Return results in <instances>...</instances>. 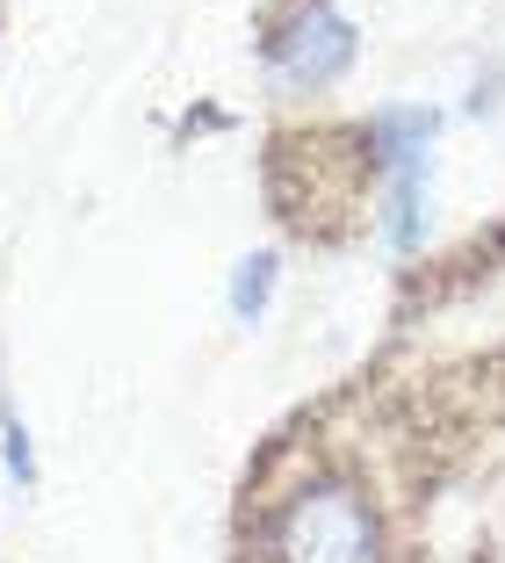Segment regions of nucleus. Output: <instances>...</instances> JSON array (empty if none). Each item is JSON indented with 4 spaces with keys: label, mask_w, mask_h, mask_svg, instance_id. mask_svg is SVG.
Segmentation results:
<instances>
[{
    "label": "nucleus",
    "mask_w": 505,
    "mask_h": 563,
    "mask_svg": "<svg viewBox=\"0 0 505 563\" xmlns=\"http://www.w3.org/2000/svg\"><path fill=\"white\" fill-rule=\"evenodd\" d=\"M0 463H8V477H15L22 492L36 484V448H30V427H22V419L8 412V405H0Z\"/></svg>",
    "instance_id": "obj_6"
},
{
    "label": "nucleus",
    "mask_w": 505,
    "mask_h": 563,
    "mask_svg": "<svg viewBox=\"0 0 505 563\" xmlns=\"http://www.w3.org/2000/svg\"><path fill=\"white\" fill-rule=\"evenodd\" d=\"M253 563H391L383 556V520L354 477L289 484L282 498H261L253 520Z\"/></svg>",
    "instance_id": "obj_1"
},
{
    "label": "nucleus",
    "mask_w": 505,
    "mask_h": 563,
    "mask_svg": "<svg viewBox=\"0 0 505 563\" xmlns=\"http://www.w3.org/2000/svg\"><path fill=\"white\" fill-rule=\"evenodd\" d=\"M426 166L433 159H411L391 174V196H383V239H391V253H411L426 239Z\"/></svg>",
    "instance_id": "obj_4"
},
{
    "label": "nucleus",
    "mask_w": 505,
    "mask_h": 563,
    "mask_svg": "<svg viewBox=\"0 0 505 563\" xmlns=\"http://www.w3.org/2000/svg\"><path fill=\"white\" fill-rule=\"evenodd\" d=\"M261 58H267V73H275L282 87L318 95V87H332L347 66H354V22H347L332 0H296L289 15L267 30Z\"/></svg>",
    "instance_id": "obj_2"
},
{
    "label": "nucleus",
    "mask_w": 505,
    "mask_h": 563,
    "mask_svg": "<svg viewBox=\"0 0 505 563\" xmlns=\"http://www.w3.org/2000/svg\"><path fill=\"white\" fill-rule=\"evenodd\" d=\"M275 275H282V261H275V253H245V261L231 267L224 303H231V318H239V325H261L267 297H275Z\"/></svg>",
    "instance_id": "obj_5"
},
{
    "label": "nucleus",
    "mask_w": 505,
    "mask_h": 563,
    "mask_svg": "<svg viewBox=\"0 0 505 563\" xmlns=\"http://www.w3.org/2000/svg\"><path fill=\"white\" fill-rule=\"evenodd\" d=\"M440 117L433 109H375L369 131H361V159L375 166V174H397V166L426 159V145H433Z\"/></svg>",
    "instance_id": "obj_3"
}]
</instances>
